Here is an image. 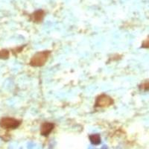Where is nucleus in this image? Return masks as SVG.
Instances as JSON below:
<instances>
[{"instance_id": "1", "label": "nucleus", "mask_w": 149, "mask_h": 149, "mask_svg": "<svg viewBox=\"0 0 149 149\" xmlns=\"http://www.w3.org/2000/svg\"><path fill=\"white\" fill-rule=\"evenodd\" d=\"M51 55V51L38 52L32 56L29 61V65L32 67H41L44 66Z\"/></svg>"}, {"instance_id": "6", "label": "nucleus", "mask_w": 149, "mask_h": 149, "mask_svg": "<svg viewBox=\"0 0 149 149\" xmlns=\"http://www.w3.org/2000/svg\"><path fill=\"white\" fill-rule=\"evenodd\" d=\"M92 144L99 145L101 143V136L99 134H92L89 136Z\"/></svg>"}, {"instance_id": "3", "label": "nucleus", "mask_w": 149, "mask_h": 149, "mask_svg": "<svg viewBox=\"0 0 149 149\" xmlns=\"http://www.w3.org/2000/svg\"><path fill=\"white\" fill-rule=\"evenodd\" d=\"M114 104V100L107 94H101L95 99L94 107L97 108H106Z\"/></svg>"}, {"instance_id": "2", "label": "nucleus", "mask_w": 149, "mask_h": 149, "mask_svg": "<svg viewBox=\"0 0 149 149\" xmlns=\"http://www.w3.org/2000/svg\"><path fill=\"white\" fill-rule=\"evenodd\" d=\"M22 121L12 117H3L0 119V127L5 130H14L21 125Z\"/></svg>"}, {"instance_id": "7", "label": "nucleus", "mask_w": 149, "mask_h": 149, "mask_svg": "<svg viewBox=\"0 0 149 149\" xmlns=\"http://www.w3.org/2000/svg\"><path fill=\"white\" fill-rule=\"evenodd\" d=\"M139 88L142 91H148L149 90V80H146L142 82L139 86Z\"/></svg>"}, {"instance_id": "9", "label": "nucleus", "mask_w": 149, "mask_h": 149, "mask_svg": "<svg viewBox=\"0 0 149 149\" xmlns=\"http://www.w3.org/2000/svg\"><path fill=\"white\" fill-rule=\"evenodd\" d=\"M142 48L143 49H149V37H147L142 43Z\"/></svg>"}, {"instance_id": "8", "label": "nucleus", "mask_w": 149, "mask_h": 149, "mask_svg": "<svg viewBox=\"0 0 149 149\" xmlns=\"http://www.w3.org/2000/svg\"><path fill=\"white\" fill-rule=\"evenodd\" d=\"M10 55V52L8 49H2L0 51V59H8Z\"/></svg>"}, {"instance_id": "4", "label": "nucleus", "mask_w": 149, "mask_h": 149, "mask_svg": "<svg viewBox=\"0 0 149 149\" xmlns=\"http://www.w3.org/2000/svg\"><path fill=\"white\" fill-rule=\"evenodd\" d=\"M54 128V124L52 122H46L41 125L40 134L43 136H48Z\"/></svg>"}, {"instance_id": "5", "label": "nucleus", "mask_w": 149, "mask_h": 149, "mask_svg": "<svg viewBox=\"0 0 149 149\" xmlns=\"http://www.w3.org/2000/svg\"><path fill=\"white\" fill-rule=\"evenodd\" d=\"M45 14H46V13L43 10H36L32 14H31L30 19L35 23H40L44 19Z\"/></svg>"}]
</instances>
